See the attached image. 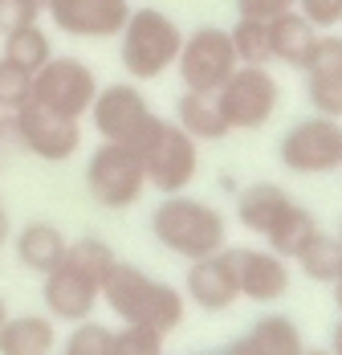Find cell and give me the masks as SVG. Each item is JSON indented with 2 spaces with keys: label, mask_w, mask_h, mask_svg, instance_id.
<instances>
[{
  "label": "cell",
  "mask_w": 342,
  "mask_h": 355,
  "mask_svg": "<svg viewBox=\"0 0 342 355\" xmlns=\"http://www.w3.org/2000/svg\"><path fill=\"white\" fill-rule=\"evenodd\" d=\"M118 253L110 249V241L86 233L73 237L66 245V257L41 274V298H45V315L53 322H82L94 319L98 302H102V282L110 278Z\"/></svg>",
  "instance_id": "cell-1"
},
{
  "label": "cell",
  "mask_w": 342,
  "mask_h": 355,
  "mask_svg": "<svg viewBox=\"0 0 342 355\" xmlns=\"http://www.w3.org/2000/svg\"><path fill=\"white\" fill-rule=\"evenodd\" d=\"M102 302L110 306V315L118 322L151 327V331H163V335H171L188 315L183 290L151 278L147 270H138L131 261H114L110 278L102 282Z\"/></svg>",
  "instance_id": "cell-2"
},
{
  "label": "cell",
  "mask_w": 342,
  "mask_h": 355,
  "mask_svg": "<svg viewBox=\"0 0 342 355\" xmlns=\"http://www.w3.org/2000/svg\"><path fill=\"white\" fill-rule=\"evenodd\" d=\"M151 237L159 249H168L183 261H200V257H212L228 245V220L216 205L196 200L188 192H175L155 205Z\"/></svg>",
  "instance_id": "cell-3"
},
{
  "label": "cell",
  "mask_w": 342,
  "mask_h": 355,
  "mask_svg": "<svg viewBox=\"0 0 342 355\" xmlns=\"http://www.w3.org/2000/svg\"><path fill=\"white\" fill-rule=\"evenodd\" d=\"M179 45H183V29L175 25V17L143 4V8H131L127 25L118 33V62H123L127 78L155 82L168 70H175Z\"/></svg>",
  "instance_id": "cell-4"
},
{
  "label": "cell",
  "mask_w": 342,
  "mask_h": 355,
  "mask_svg": "<svg viewBox=\"0 0 342 355\" xmlns=\"http://www.w3.org/2000/svg\"><path fill=\"white\" fill-rule=\"evenodd\" d=\"M138 159H143V172H147V188L175 196V192H188L196 176H200V143L192 139L175 119H159L151 123V131L135 143Z\"/></svg>",
  "instance_id": "cell-5"
},
{
  "label": "cell",
  "mask_w": 342,
  "mask_h": 355,
  "mask_svg": "<svg viewBox=\"0 0 342 355\" xmlns=\"http://www.w3.org/2000/svg\"><path fill=\"white\" fill-rule=\"evenodd\" d=\"M86 192L106 213L135 209L147 192V172L131 143H98L86 159Z\"/></svg>",
  "instance_id": "cell-6"
},
{
  "label": "cell",
  "mask_w": 342,
  "mask_h": 355,
  "mask_svg": "<svg viewBox=\"0 0 342 355\" xmlns=\"http://www.w3.org/2000/svg\"><path fill=\"white\" fill-rule=\"evenodd\" d=\"M94 94H98V73L73 53H53L33 73V86H29V98L37 107L53 110L62 119H73V123H82L90 114Z\"/></svg>",
  "instance_id": "cell-7"
},
{
  "label": "cell",
  "mask_w": 342,
  "mask_h": 355,
  "mask_svg": "<svg viewBox=\"0 0 342 355\" xmlns=\"http://www.w3.org/2000/svg\"><path fill=\"white\" fill-rule=\"evenodd\" d=\"M277 159L289 176H330V172H339L342 119H330V114L298 119L277 143Z\"/></svg>",
  "instance_id": "cell-8"
},
{
  "label": "cell",
  "mask_w": 342,
  "mask_h": 355,
  "mask_svg": "<svg viewBox=\"0 0 342 355\" xmlns=\"http://www.w3.org/2000/svg\"><path fill=\"white\" fill-rule=\"evenodd\" d=\"M216 107L228 131H261L281 107V82L269 73V66H237L216 90Z\"/></svg>",
  "instance_id": "cell-9"
},
{
  "label": "cell",
  "mask_w": 342,
  "mask_h": 355,
  "mask_svg": "<svg viewBox=\"0 0 342 355\" xmlns=\"http://www.w3.org/2000/svg\"><path fill=\"white\" fill-rule=\"evenodd\" d=\"M240 62H237V49H233L228 29H220V25H200V29L183 33L179 58H175V73H179L183 90L216 94Z\"/></svg>",
  "instance_id": "cell-10"
},
{
  "label": "cell",
  "mask_w": 342,
  "mask_h": 355,
  "mask_svg": "<svg viewBox=\"0 0 342 355\" xmlns=\"http://www.w3.org/2000/svg\"><path fill=\"white\" fill-rule=\"evenodd\" d=\"M4 119H8V131L17 135V143L45 164H66L82 151V123L37 107L33 98L21 103L17 110H8Z\"/></svg>",
  "instance_id": "cell-11"
},
{
  "label": "cell",
  "mask_w": 342,
  "mask_h": 355,
  "mask_svg": "<svg viewBox=\"0 0 342 355\" xmlns=\"http://www.w3.org/2000/svg\"><path fill=\"white\" fill-rule=\"evenodd\" d=\"M90 119H94L98 139L131 143V147H135V143L151 131L155 110H151L147 94L138 90L135 82H110V86H98L94 107H90Z\"/></svg>",
  "instance_id": "cell-12"
},
{
  "label": "cell",
  "mask_w": 342,
  "mask_h": 355,
  "mask_svg": "<svg viewBox=\"0 0 342 355\" xmlns=\"http://www.w3.org/2000/svg\"><path fill=\"white\" fill-rule=\"evenodd\" d=\"M233 253V270H237V290L249 302H281L289 294V261L277 257L269 245H228Z\"/></svg>",
  "instance_id": "cell-13"
},
{
  "label": "cell",
  "mask_w": 342,
  "mask_h": 355,
  "mask_svg": "<svg viewBox=\"0 0 342 355\" xmlns=\"http://www.w3.org/2000/svg\"><path fill=\"white\" fill-rule=\"evenodd\" d=\"M45 17L66 37L106 41V37L123 33V25L131 17V4L127 0H49Z\"/></svg>",
  "instance_id": "cell-14"
},
{
  "label": "cell",
  "mask_w": 342,
  "mask_h": 355,
  "mask_svg": "<svg viewBox=\"0 0 342 355\" xmlns=\"http://www.w3.org/2000/svg\"><path fill=\"white\" fill-rule=\"evenodd\" d=\"M183 298L192 306H200L208 315H224L240 302L237 290V270H233V253L228 245L212 257H200V261H188V278H183Z\"/></svg>",
  "instance_id": "cell-15"
},
{
  "label": "cell",
  "mask_w": 342,
  "mask_h": 355,
  "mask_svg": "<svg viewBox=\"0 0 342 355\" xmlns=\"http://www.w3.org/2000/svg\"><path fill=\"white\" fill-rule=\"evenodd\" d=\"M306 78V98L314 114H330L342 119V33H322L318 37V49L302 66Z\"/></svg>",
  "instance_id": "cell-16"
},
{
  "label": "cell",
  "mask_w": 342,
  "mask_h": 355,
  "mask_svg": "<svg viewBox=\"0 0 342 355\" xmlns=\"http://www.w3.org/2000/svg\"><path fill=\"white\" fill-rule=\"evenodd\" d=\"M306 339L302 327L289 315H261L253 327H244V335H237L224 355H302Z\"/></svg>",
  "instance_id": "cell-17"
},
{
  "label": "cell",
  "mask_w": 342,
  "mask_h": 355,
  "mask_svg": "<svg viewBox=\"0 0 342 355\" xmlns=\"http://www.w3.org/2000/svg\"><path fill=\"white\" fill-rule=\"evenodd\" d=\"M294 205V196L273 184V180H253V184H244L237 188V220L244 233H253V237H269L273 233V225L285 216V209Z\"/></svg>",
  "instance_id": "cell-18"
},
{
  "label": "cell",
  "mask_w": 342,
  "mask_h": 355,
  "mask_svg": "<svg viewBox=\"0 0 342 355\" xmlns=\"http://www.w3.org/2000/svg\"><path fill=\"white\" fill-rule=\"evenodd\" d=\"M66 245H69V237L53 220H29L25 229H12V253L33 274H49L66 257Z\"/></svg>",
  "instance_id": "cell-19"
},
{
  "label": "cell",
  "mask_w": 342,
  "mask_h": 355,
  "mask_svg": "<svg viewBox=\"0 0 342 355\" xmlns=\"http://www.w3.org/2000/svg\"><path fill=\"white\" fill-rule=\"evenodd\" d=\"M57 322L49 315H8L0 327V355H53Z\"/></svg>",
  "instance_id": "cell-20"
},
{
  "label": "cell",
  "mask_w": 342,
  "mask_h": 355,
  "mask_svg": "<svg viewBox=\"0 0 342 355\" xmlns=\"http://www.w3.org/2000/svg\"><path fill=\"white\" fill-rule=\"evenodd\" d=\"M318 29L309 25L306 17L294 8V12H285V17H277L269 21V45H273V62L281 66H294V70H302L309 58H314V49H318Z\"/></svg>",
  "instance_id": "cell-21"
},
{
  "label": "cell",
  "mask_w": 342,
  "mask_h": 355,
  "mask_svg": "<svg viewBox=\"0 0 342 355\" xmlns=\"http://www.w3.org/2000/svg\"><path fill=\"white\" fill-rule=\"evenodd\" d=\"M175 123L192 135L196 143H220L228 139V123L216 107V94H196V90H183L175 98Z\"/></svg>",
  "instance_id": "cell-22"
},
{
  "label": "cell",
  "mask_w": 342,
  "mask_h": 355,
  "mask_svg": "<svg viewBox=\"0 0 342 355\" xmlns=\"http://www.w3.org/2000/svg\"><path fill=\"white\" fill-rule=\"evenodd\" d=\"M318 233H322V225H318V216L309 213L306 205H298V200H294V205L285 209V216H281V220L273 225V233L265 237V245L273 249L277 257H285V261H294V257H298V253H302V249H306L309 241L318 237Z\"/></svg>",
  "instance_id": "cell-23"
},
{
  "label": "cell",
  "mask_w": 342,
  "mask_h": 355,
  "mask_svg": "<svg viewBox=\"0 0 342 355\" xmlns=\"http://www.w3.org/2000/svg\"><path fill=\"white\" fill-rule=\"evenodd\" d=\"M0 58L12 62L17 70L37 73L49 58H53V41H49V33L41 29V21H33V25H21V29L4 33V49H0Z\"/></svg>",
  "instance_id": "cell-24"
},
{
  "label": "cell",
  "mask_w": 342,
  "mask_h": 355,
  "mask_svg": "<svg viewBox=\"0 0 342 355\" xmlns=\"http://www.w3.org/2000/svg\"><path fill=\"white\" fill-rule=\"evenodd\" d=\"M294 261H298V270L306 274L309 282H318V286H334L342 278V245L334 233H318Z\"/></svg>",
  "instance_id": "cell-25"
},
{
  "label": "cell",
  "mask_w": 342,
  "mask_h": 355,
  "mask_svg": "<svg viewBox=\"0 0 342 355\" xmlns=\"http://www.w3.org/2000/svg\"><path fill=\"white\" fill-rule=\"evenodd\" d=\"M233 49H237L240 66H273V45H269V21H253L237 17V25L228 29Z\"/></svg>",
  "instance_id": "cell-26"
},
{
  "label": "cell",
  "mask_w": 342,
  "mask_h": 355,
  "mask_svg": "<svg viewBox=\"0 0 342 355\" xmlns=\"http://www.w3.org/2000/svg\"><path fill=\"white\" fill-rule=\"evenodd\" d=\"M110 339H114V331L106 322L82 319V322H73V331L66 335L62 355H110Z\"/></svg>",
  "instance_id": "cell-27"
},
{
  "label": "cell",
  "mask_w": 342,
  "mask_h": 355,
  "mask_svg": "<svg viewBox=\"0 0 342 355\" xmlns=\"http://www.w3.org/2000/svg\"><path fill=\"white\" fill-rule=\"evenodd\" d=\"M168 347V335L163 331H151V327H118L114 339H110V355H163Z\"/></svg>",
  "instance_id": "cell-28"
},
{
  "label": "cell",
  "mask_w": 342,
  "mask_h": 355,
  "mask_svg": "<svg viewBox=\"0 0 342 355\" xmlns=\"http://www.w3.org/2000/svg\"><path fill=\"white\" fill-rule=\"evenodd\" d=\"M29 86H33V73L17 70L12 62L0 58V110H17L21 103H29Z\"/></svg>",
  "instance_id": "cell-29"
},
{
  "label": "cell",
  "mask_w": 342,
  "mask_h": 355,
  "mask_svg": "<svg viewBox=\"0 0 342 355\" xmlns=\"http://www.w3.org/2000/svg\"><path fill=\"white\" fill-rule=\"evenodd\" d=\"M298 12L318 33H334L342 25V0H298Z\"/></svg>",
  "instance_id": "cell-30"
},
{
  "label": "cell",
  "mask_w": 342,
  "mask_h": 355,
  "mask_svg": "<svg viewBox=\"0 0 342 355\" xmlns=\"http://www.w3.org/2000/svg\"><path fill=\"white\" fill-rule=\"evenodd\" d=\"M294 8L298 0H237V17H253V21H277Z\"/></svg>",
  "instance_id": "cell-31"
},
{
  "label": "cell",
  "mask_w": 342,
  "mask_h": 355,
  "mask_svg": "<svg viewBox=\"0 0 342 355\" xmlns=\"http://www.w3.org/2000/svg\"><path fill=\"white\" fill-rule=\"evenodd\" d=\"M33 21H41V12H37L33 4H25V0H0V37L21 29V25H33Z\"/></svg>",
  "instance_id": "cell-32"
},
{
  "label": "cell",
  "mask_w": 342,
  "mask_h": 355,
  "mask_svg": "<svg viewBox=\"0 0 342 355\" xmlns=\"http://www.w3.org/2000/svg\"><path fill=\"white\" fill-rule=\"evenodd\" d=\"M8 241H12V216L0 205V245H8Z\"/></svg>",
  "instance_id": "cell-33"
},
{
  "label": "cell",
  "mask_w": 342,
  "mask_h": 355,
  "mask_svg": "<svg viewBox=\"0 0 342 355\" xmlns=\"http://www.w3.org/2000/svg\"><path fill=\"white\" fill-rule=\"evenodd\" d=\"M330 352L342 355V315H339V322H334V331H330Z\"/></svg>",
  "instance_id": "cell-34"
},
{
  "label": "cell",
  "mask_w": 342,
  "mask_h": 355,
  "mask_svg": "<svg viewBox=\"0 0 342 355\" xmlns=\"http://www.w3.org/2000/svg\"><path fill=\"white\" fill-rule=\"evenodd\" d=\"M330 290H334V306H339V315H342V278L334 286H330Z\"/></svg>",
  "instance_id": "cell-35"
},
{
  "label": "cell",
  "mask_w": 342,
  "mask_h": 355,
  "mask_svg": "<svg viewBox=\"0 0 342 355\" xmlns=\"http://www.w3.org/2000/svg\"><path fill=\"white\" fill-rule=\"evenodd\" d=\"M302 355H334V352H330V347H306Z\"/></svg>",
  "instance_id": "cell-36"
},
{
  "label": "cell",
  "mask_w": 342,
  "mask_h": 355,
  "mask_svg": "<svg viewBox=\"0 0 342 355\" xmlns=\"http://www.w3.org/2000/svg\"><path fill=\"white\" fill-rule=\"evenodd\" d=\"M8 315H12V311H8V302L0 298V327H4V319H8Z\"/></svg>",
  "instance_id": "cell-37"
},
{
  "label": "cell",
  "mask_w": 342,
  "mask_h": 355,
  "mask_svg": "<svg viewBox=\"0 0 342 355\" xmlns=\"http://www.w3.org/2000/svg\"><path fill=\"white\" fill-rule=\"evenodd\" d=\"M25 4H33L37 12H45V8H49V0H25Z\"/></svg>",
  "instance_id": "cell-38"
},
{
  "label": "cell",
  "mask_w": 342,
  "mask_h": 355,
  "mask_svg": "<svg viewBox=\"0 0 342 355\" xmlns=\"http://www.w3.org/2000/svg\"><path fill=\"white\" fill-rule=\"evenodd\" d=\"M4 131H8V119H4V110H0V139H4Z\"/></svg>",
  "instance_id": "cell-39"
},
{
  "label": "cell",
  "mask_w": 342,
  "mask_h": 355,
  "mask_svg": "<svg viewBox=\"0 0 342 355\" xmlns=\"http://www.w3.org/2000/svg\"><path fill=\"white\" fill-rule=\"evenodd\" d=\"M334 237H339V245H342V220H339V233H334Z\"/></svg>",
  "instance_id": "cell-40"
},
{
  "label": "cell",
  "mask_w": 342,
  "mask_h": 355,
  "mask_svg": "<svg viewBox=\"0 0 342 355\" xmlns=\"http://www.w3.org/2000/svg\"><path fill=\"white\" fill-rule=\"evenodd\" d=\"M208 355H224V352H208Z\"/></svg>",
  "instance_id": "cell-41"
},
{
  "label": "cell",
  "mask_w": 342,
  "mask_h": 355,
  "mask_svg": "<svg viewBox=\"0 0 342 355\" xmlns=\"http://www.w3.org/2000/svg\"><path fill=\"white\" fill-rule=\"evenodd\" d=\"M339 172H342V168H339Z\"/></svg>",
  "instance_id": "cell-42"
}]
</instances>
